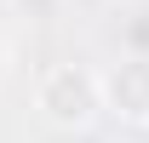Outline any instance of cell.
Listing matches in <instances>:
<instances>
[{
	"label": "cell",
	"instance_id": "6da1fadb",
	"mask_svg": "<svg viewBox=\"0 0 149 143\" xmlns=\"http://www.w3.org/2000/svg\"><path fill=\"white\" fill-rule=\"evenodd\" d=\"M97 109H103V80L97 74H86L80 63L46 69V80H40V115L52 126H86Z\"/></svg>",
	"mask_w": 149,
	"mask_h": 143
},
{
	"label": "cell",
	"instance_id": "7a4b0ae2",
	"mask_svg": "<svg viewBox=\"0 0 149 143\" xmlns=\"http://www.w3.org/2000/svg\"><path fill=\"white\" fill-rule=\"evenodd\" d=\"M103 109L126 126H149V57H126L103 74Z\"/></svg>",
	"mask_w": 149,
	"mask_h": 143
},
{
	"label": "cell",
	"instance_id": "3957f363",
	"mask_svg": "<svg viewBox=\"0 0 149 143\" xmlns=\"http://www.w3.org/2000/svg\"><path fill=\"white\" fill-rule=\"evenodd\" d=\"M0 69H6V52H0Z\"/></svg>",
	"mask_w": 149,
	"mask_h": 143
}]
</instances>
